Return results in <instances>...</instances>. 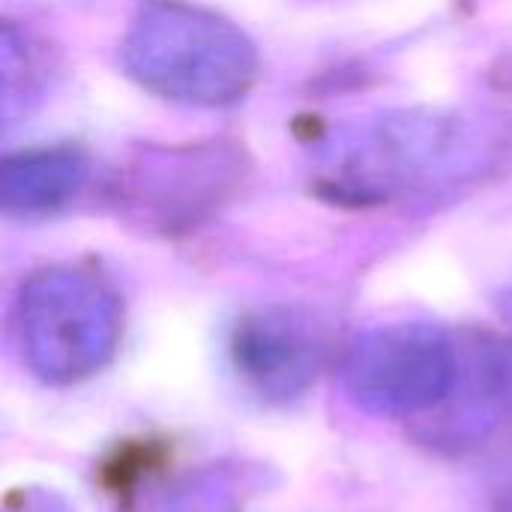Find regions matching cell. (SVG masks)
Instances as JSON below:
<instances>
[{
  "instance_id": "1",
  "label": "cell",
  "mask_w": 512,
  "mask_h": 512,
  "mask_svg": "<svg viewBox=\"0 0 512 512\" xmlns=\"http://www.w3.org/2000/svg\"><path fill=\"white\" fill-rule=\"evenodd\" d=\"M123 63L141 87L186 105H228L255 81L252 42L225 18L162 0L138 12Z\"/></svg>"
},
{
  "instance_id": "2",
  "label": "cell",
  "mask_w": 512,
  "mask_h": 512,
  "mask_svg": "<svg viewBox=\"0 0 512 512\" xmlns=\"http://www.w3.org/2000/svg\"><path fill=\"white\" fill-rule=\"evenodd\" d=\"M12 321L24 366L45 384H75L111 360L123 309L105 279L60 264L21 285Z\"/></svg>"
},
{
  "instance_id": "3",
  "label": "cell",
  "mask_w": 512,
  "mask_h": 512,
  "mask_svg": "<svg viewBox=\"0 0 512 512\" xmlns=\"http://www.w3.org/2000/svg\"><path fill=\"white\" fill-rule=\"evenodd\" d=\"M462 345L432 324H384L360 333L342 357L345 393L375 417H417L447 402Z\"/></svg>"
},
{
  "instance_id": "4",
  "label": "cell",
  "mask_w": 512,
  "mask_h": 512,
  "mask_svg": "<svg viewBox=\"0 0 512 512\" xmlns=\"http://www.w3.org/2000/svg\"><path fill=\"white\" fill-rule=\"evenodd\" d=\"M468 138L459 123L435 114H399L360 135L333 168V186L357 198H387L459 171Z\"/></svg>"
},
{
  "instance_id": "5",
  "label": "cell",
  "mask_w": 512,
  "mask_h": 512,
  "mask_svg": "<svg viewBox=\"0 0 512 512\" xmlns=\"http://www.w3.org/2000/svg\"><path fill=\"white\" fill-rule=\"evenodd\" d=\"M228 354L234 372L258 396L288 402L315 384L324 363V342L300 312L258 309L234 324Z\"/></svg>"
},
{
  "instance_id": "6",
  "label": "cell",
  "mask_w": 512,
  "mask_h": 512,
  "mask_svg": "<svg viewBox=\"0 0 512 512\" xmlns=\"http://www.w3.org/2000/svg\"><path fill=\"white\" fill-rule=\"evenodd\" d=\"M84 159L75 150H30L3 165L0 192L9 213H51L84 183Z\"/></svg>"
},
{
  "instance_id": "7",
  "label": "cell",
  "mask_w": 512,
  "mask_h": 512,
  "mask_svg": "<svg viewBox=\"0 0 512 512\" xmlns=\"http://www.w3.org/2000/svg\"><path fill=\"white\" fill-rule=\"evenodd\" d=\"M18 510H15V504L9 501L6 504V512H69L57 498H51V495H33V492H21L18 495Z\"/></svg>"
},
{
  "instance_id": "8",
  "label": "cell",
  "mask_w": 512,
  "mask_h": 512,
  "mask_svg": "<svg viewBox=\"0 0 512 512\" xmlns=\"http://www.w3.org/2000/svg\"><path fill=\"white\" fill-rule=\"evenodd\" d=\"M495 512H512V471L504 480V486L498 489V501H495Z\"/></svg>"
}]
</instances>
